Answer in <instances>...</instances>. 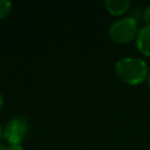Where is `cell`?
Segmentation results:
<instances>
[{"mask_svg": "<svg viewBox=\"0 0 150 150\" xmlns=\"http://www.w3.org/2000/svg\"><path fill=\"white\" fill-rule=\"evenodd\" d=\"M117 77L131 86L143 82L148 76V67L143 60L136 58L121 59L115 65Z\"/></svg>", "mask_w": 150, "mask_h": 150, "instance_id": "obj_1", "label": "cell"}, {"mask_svg": "<svg viewBox=\"0 0 150 150\" xmlns=\"http://www.w3.org/2000/svg\"><path fill=\"white\" fill-rule=\"evenodd\" d=\"M137 34V22L131 18L118 20L109 29L110 38L114 42L120 44L131 42Z\"/></svg>", "mask_w": 150, "mask_h": 150, "instance_id": "obj_2", "label": "cell"}, {"mask_svg": "<svg viewBox=\"0 0 150 150\" xmlns=\"http://www.w3.org/2000/svg\"><path fill=\"white\" fill-rule=\"evenodd\" d=\"M29 132V122L22 116L11 118L3 129V138L11 145H20Z\"/></svg>", "mask_w": 150, "mask_h": 150, "instance_id": "obj_3", "label": "cell"}, {"mask_svg": "<svg viewBox=\"0 0 150 150\" xmlns=\"http://www.w3.org/2000/svg\"><path fill=\"white\" fill-rule=\"evenodd\" d=\"M137 47L142 54L150 57V25L143 27L137 34Z\"/></svg>", "mask_w": 150, "mask_h": 150, "instance_id": "obj_4", "label": "cell"}, {"mask_svg": "<svg viewBox=\"0 0 150 150\" xmlns=\"http://www.w3.org/2000/svg\"><path fill=\"white\" fill-rule=\"evenodd\" d=\"M106 9L113 16H119L125 13L129 7V1L127 0H107L104 2Z\"/></svg>", "mask_w": 150, "mask_h": 150, "instance_id": "obj_5", "label": "cell"}, {"mask_svg": "<svg viewBox=\"0 0 150 150\" xmlns=\"http://www.w3.org/2000/svg\"><path fill=\"white\" fill-rule=\"evenodd\" d=\"M11 9V2L7 0H0V19H3L8 15Z\"/></svg>", "mask_w": 150, "mask_h": 150, "instance_id": "obj_6", "label": "cell"}, {"mask_svg": "<svg viewBox=\"0 0 150 150\" xmlns=\"http://www.w3.org/2000/svg\"><path fill=\"white\" fill-rule=\"evenodd\" d=\"M143 19L147 24L150 25V5H148L143 13Z\"/></svg>", "mask_w": 150, "mask_h": 150, "instance_id": "obj_7", "label": "cell"}, {"mask_svg": "<svg viewBox=\"0 0 150 150\" xmlns=\"http://www.w3.org/2000/svg\"><path fill=\"white\" fill-rule=\"evenodd\" d=\"M6 150H24L21 145H11Z\"/></svg>", "mask_w": 150, "mask_h": 150, "instance_id": "obj_8", "label": "cell"}, {"mask_svg": "<svg viewBox=\"0 0 150 150\" xmlns=\"http://www.w3.org/2000/svg\"><path fill=\"white\" fill-rule=\"evenodd\" d=\"M2 105H3V98H2V96H1V94H0V109H1Z\"/></svg>", "mask_w": 150, "mask_h": 150, "instance_id": "obj_9", "label": "cell"}, {"mask_svg": "<svg viewBox=\"0 0 150 150\" xmlns=\"http://www.w3.org/2000/svg\"><path fill=\"white\" fill-rule=\"evenodd\" d=\"M2 137H3V129H2V127H1V125H0V140H1Z\"/></svg>", "mask_w": 150, "mask_h": 150, "instance_id": "obj_10", "label": "cell"}, {"mask_svg": "<svg viewBox=\"0 0 150 150\" xmlns=\"http://www.w3.org/2000/svg\"><path fill=\"white\" fill-rule=\"evenodd\" d=\"M7 148L5 147V145H3V144H0V150H6Z\"/></svg>", "mask_w": 150, "mask_h": 150, "instance_id": "obj_11", "label": "cell"}, {"mask_svg": "<svg viewBox=\"0 0 150 150\" xmlns=\"http://www.w3.org/2000/svg\"><path fill=\"white\" fill-rule=\"evenodd\" d=\"M148 88H149V91H150V74L148 75Z\"/></svg>", "mask_w": 150, "mask_h": 150, "instance_id": "obj_12", "label": "cell"}]
</instances>
